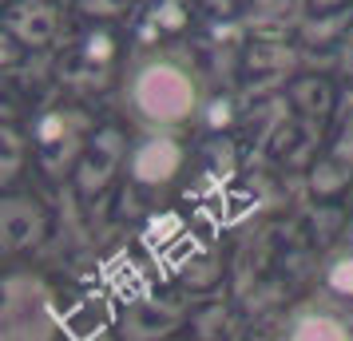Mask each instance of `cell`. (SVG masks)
Listing matches in <instances>:
<instances>
[{"instance_id": "1", "label": "cell", "mask_w": 353, "mask_h": 341, "mask_svg": "<svg viewBox=\"0 0 353 341\" xmlns=\"http://www.w3.org/2000/svg\"><path fill=\"white\" fill-rule=\"evenodd\" d=\"M135 107L155 123H179L194 107V87L175 64H147L131 87Z\"/></svg>"}, {"instance_id": "2", "label": "cell", "mask_w": 353, "mask_h": 341, "mask_svg": "<svg viewBox=\"0 0 353 341\" xmlns=\"http://www.w3.org/2000/svg\"><path fill=\"white\" fill-rule=\"evenodd\" d=\"M179 167V147L171 139H147L139 151H135V175L143 183H163L171 179Z\"/></svg>"}, {"instance_id": "3", "label": "cell", "mask_w": 353, "mask_h": 341, "mask_svg": "<svg viewBox=\"0 0 353 341\" xmlns=\"http://www.w3.org/2000/svg\"><path fill=\"white\" fill-rule=\"evenodd\" d=\"M290 341H350V333H345V325L337 322V318L310 313V318H302V322L294 325Z\"/></svg>"}, {"instance_id": "4", "label": "cell", "mask_w": 353, "mask_h": 341, "mask_svg": "<svg viewBox=\"0 0 353 341\" xmlns=\"http://www.w3.org/2000/svg\"><path fill=\"white\" fill-rule=\"evenodd\" d=\"M330 282H334L337 290H353V262H337V270L330 274Z\"/></svg>"}]
</instances>
